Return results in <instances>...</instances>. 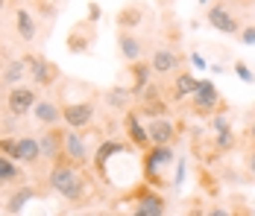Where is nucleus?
I'll return each mask as SVG.
<instances>
[{"label":"nucleus","mask_w":255,"mask_h":216,"mask_svg":"<svg viewBox=\"0 0 255 216\" xmlns=\"http://www.w3.org/2000/svg\"><path fill=\"white\" fill-rule=\"evenodd\" d=\"M15 141H18V138H0V155L12 158V152H15Z\"/></svg>","instance_id":"bb28decb"},{"label":"nucleus","mask_w":255,"mask_h":216,"mask_svg":"<svg viewBox=\"0 0 255 216\" xmlns=\"http://www.w3.org/2000/svg\"><path fill=\"white\" fill-rule=\"evenodd\" d=\"M211 144H214L217 152H232V149L238 146V138H235L232 126L229 129H223V132H214V135H211Z\"/></svg>","instance_id":"393cba45"},{"label":"nucleus","mask_w":255,"mask_h":216,"mask_svg":"<svg viewBox=\"0 0 255 216\" xmlns=\"http://www.w3.org/2000/svg\"><path fill=\"white\" fill-rule=\"evenodd\" d=\"M129 99H132V91L121 88V85L106 91V105H109V108H121V111H127V108H129Z\"/></svg>","instance_id":"5701e85b"},{"label":"nucleus","mask_w":255,"mask_h":216,"mask_svg":"<svg viewBox=\"0 0 255 216\" xmlns=\"http://www.w3.org/2000/svg\"><path fill=\"white\" fill-rule=\"evenodd\" d=\"M132 214L135 216H164L167 214V202H164V196L150 187L147 181L135 190V208H132Z\"/></svg>","instance_id":"423d86ee"},{"label":"nucleus","mask_w":255,"mask_h":216,"mask_svg":"<svg viewBox=\"0 0 255 216\" xmlns=\"http://www.w3.org/2000/svg\"><path fill=\"white\" fill-rule=\"evenodd\" d=\"M235 73H238V76H241L244 82H250V85H253V82H255V73L250 71V68H247L244 62H235Z\"/></svg>","instance_id":"a878e982"},{"label":"nucleus","mask_w":255,"mask_h":216,"mask_svg":"<svg viewBox=\"0 0 255 216\" xmlns=\"http://www.w3.org/2000/svg\"><path fill=\"white\" fill-rule=\"evenodd\" d=\"M197 82H200V79H197L194 73L179 71L176 79H173V94H170V96H173V99H188V96L197 91Z\"/></svg>","instance_id":"aec40b11"},{"label":"nucleus","mask_w":255,"mask_h":216,"mask_svg":"<svg viewBox=\"0 0 255 216\" xmlns=\"http://www.w3.org/2000/svg\"><path fill=\"white\" fill-rule=\"evenodd\" d=\"M179 65H182V53H176V50H170V47H158L150 56L153 73H173V71H179Z\"/></svg>","instance_id":"dca6fc26"},{"label":"nucleus","mask_w":255,"mask_h":216,"mask_svg":"<svg viewBox=\"0 0 255 216\" xmlns=\"http://www.w3.org/2000/svg\"><path fill=\"white\" fill-rule=\"evenodd\" d=\"M147 21H150V6H147V3H141V0L127 3V6L118 12V18H115L118 29H129V32H138L141 24H147Z\"/></svg>","instance_id":"9b49d317"},{"label":"nucleus","mask_w":255,"mask_h":216,"mask_svg":"<svg viewBox=\"0 0 255 216\" xmlns=\"http://www.w3.org/2000/svg\"><path fill=\"white\" fill-rule=\"evenodd\" d=\"M47 181H50V190L59 193L65 202H71V205H79V202H85V196H88V181H85V175L79 172V167H74L68 158H53V167H50V175H47Z\"/></svg>","instance_id":"f257e3e1"},{"label":"nucleus","mask_w":255,"mask_h":216,"mask_svg":"<svg viewBox=\"0 0 255 216\" xmlns=\"http://www.w3.org/2000/svg\"><path fill=\"white\" fill-rule=\"evenodd\" d=\"M12 24H15V35H18L24 44L35 41V35H38V21H35V15L26 9L24 3L15 6V12H12Z\"/></svg>","instance_id":"f8f14e48"},{"label":"nucleus","mask_w":255,"mask_h":216,"mask_svg":"<svg viewBox=\"0 0 255 216\" xmlns=\"http://www.w3.org/2000/svg\"><path fill=\"white\" fill-rule=\"evenodd\" d=\"M115 50H118V56H121V59L129 65V62L144 59V53H147V41H144L138 32L118 29V32H115Z\"/></svg>","instance_id":"1a4fd4ad"},{"label":"nucleus","mask_w":255,"mask_h":216,"mask_svg":"<svg viewBox=\"0 0 255 216\" xmlns=\"http://www.w3.org/2000/svg\"><path fill=\"white\" fill-rule=\"evenodd\" d=\"M200 3H203V6H208V0H200Z\"/></svg>","instance_id":"72a5a7b5"},{"label":"nucleus","mask_w":255,"mask_h":216,"mask_svg":"<svg viewBox=\"0 0 255 216\" xmlns=\"http://www.w3.org/2000/svg\"><path fill=\"white\" fill-rule=\"evenodd\" d=\"M32 199H35V190H32V187H29V184H24V187H18V190L12 193V196H9V202H6V214H21V211H24L26 205H29V202H32Z\"/></svg>","instance_id":"412c9836"},{"label":"nucleus","mask_w":255,"mask_h":216,"mask_svg":"<svg viewBox=\"0 0 255 216\" xmlns=\"http://www.w3.org/2000/svg\"><path fill=\"white\" fill-rule=\"evenodd\" d=\"M188 111L197 114V117H211L214 111H226V102H223V96H220L217 85L211 79H200L197 82V91L191 94Z\"/></svg>","instance_id":"f03ea898"},{"label":"nucleus","mask_w":255,"mask_h":216,"mask_svg":"<svg viewBox=\"0 0 255 216\" xmlns=\"http://www.w3.org/2000/svg\"><path fill=\"white\" fill-rule=\"evenodd\" d=\"M205 21H208L211 29H217V32H223V35H238V32H241V26H244V21L232 12L229 6H223V3H217V0L208 6Z\"/></svg>","instance_id":"0eeeda50"},{"label":"nucleus","mask_w":255,"mask_h":216,"mask_svg":"<svg viewBox=\"0 0 255 216\" xmlns=\"http://www.w3.org/2000/svg\"><path fill=\"white\" fill-rule=\"evenodd\" d=\"M35 88L32 85H26V82H18V85H12L9 88V94H6V111L12 114V117H24L32 111V105H35Z\"/></svg>","instance_id":"6e6552de"},{"label":"nucleus","mask_w":255,"mask_h":216,"mask_svg":"<svg viewBox=\"0 0 255 216\" xmlns=\"http://www.w3.org/2000/svg\"><path fill=\"white\" fill-rule=\"evenodd\" d=\"M129 73H132V96L138 99V94L147 88V82H150V76H153V68H150V62H144V59H138V62H129Z\"/></svg>","instance_id":"a211bd4d"},{"label":"nucleus","mask_w":255,"mask_h":216,"mask_svg":"<svg viewBox=\"0 0 255 216\" xmlns=\"http://www.w3.org/2000/svg\"><path fill=\"white\" fill-rule=\"evenodd\" d=\"M6 6H9V0H0V12H3V9H6Z\"/></svg>","instance_id":"2f4dec72"},{"label":"nucleus","mask_w":255,"mask_h":216,"mask_svg":"<svg viewBox=\"0 0 255 216\" xmlns=\"http://www.w3.org/2000/svg\"><path fill=\"white\" fill-rule=\"evenodd\" d=\"M62 129H56V126H47V132H44V138L38 141V146H41V158H47V161H53V158H59V152H62Z\"/></svg>","instance_id":"6ab92c4d"},{"label":"nucleus","mask_w":255,"mask_h":216,"mask_svg":"<svg viewBox=\"0 0 255 216\" xmlns=\"http://www.w3.org/2000/svg\"><path fill=\"white\" fill-rule=\"evenodd\" d=\"M97 117V96H88V99H79V102H65L62 105V123L68 129H85L91 126V120Z\"/></svg>","instance_id":"39448f33"},{"label":"nucleus","mask_w":255,"mask_h":216,"mask_svg":"<svg viewBox=\"0 0 255 216\" xmlns=\"http://www.w3.org/2000/svg\"><path fill=\"white\" fill-rule=\"evenodd\" d=\"M32 117L41 123V126H59L62 123V105L53 102V99H35Z\"/></svg>","instance_id":"f3484780"},{"label":"nucleus","mask_w":255,"mask_h":216,"mask_svg":"<svg viewBox=\"0 0 255 216\" xmlns=\"http://www.w3.org/2000/svg\"><path fill=\"white\" fill-rule=\"evenodd\" d=\"M24 65H26V76H29V82L38 85V88H53V85L62 79L59 65L50 62V59H44V56H24Z\"/></svg>","instance_id":"20e7f679"},{"label":"nucleus","mask_w":255,"mask_h":216,"mask_svg":"<svg viewBox=\"0 0 255 216\" xmlns=\"http://www.w3.org/2000/svg\"><path fill=\"white\" fill-rule=\"evenodd\" d=\"M124 129H127L129 135V144L135 146V149H147L150 146V135H147V126L141 123V117L135 114V111H127V117H124Z\"/></svg>","instance_id":"2eb2a0df"},{"label":"nucleus","mask_w":255,"mask_h":216,"mask_svg":"<svg viewBox=\"0 0 255 216\" xmlns=\"http://www.w3.org/2000/svg\"><path fill=\"white\" fill-rule=\"evenodd\" d=\"M244 164H247V172H250V178L255 181V146L247 152V158H244Z\"/></svg>","instance_id":"c85d7f7f"},{"label":"nucleus","mask_w":255,"mask_h":216,"mask_svg":"<svg viewBox=\"0 0 255 216\" xmlns=\"http://www.w3.org/2000/svg\"><path fill=\"white\" fill-rule=\"evenodd\" d=\"M24 76H26V65H24V59H18V62H9V65L3 68L0 82H3V85H18V82H24Z\"/></svg>","instance_id":"4be33fe9"},{"label":"nucleus","mask_w":255,"mask_h":216,"mask_svg":"<svg viewBox=\"0 0 255 216\" xmlns=\"http://www.w3.org/2000/svg\"><path fill=\"white\" fill-rule=\"evenodd\" d=\"M100 15H103L100 3H97V0H91V3H88V21H94V24H97V21H100Z\"/></svg>","instance_id":"cd10ccee"},{"label":"nucleus","mask_w":255,"mask_h":216,"mask_svg":"<svg viewBox=\"0 0 255 216\" xmlns=\"http://www.w3.org/2000/svg\"><path fill=\"white\" fill-rule=\"evenodd\" d=\"M182 181H185V161L176 164V181H173V184H182Z\"/></svg>","instance_id":"7c9ffc66"},{"label":"nucleus","mask_w":255,"mask_h":216,"mask_svg":"<svg viewBox=\"0 0 255 216\" xmlns=\"http://www.w3.org/2000/svg\"><path fill=\"white\" fill-rule=\"evenodd\" d=\"M59 155L68 158V161L79 169L88 164V149H85V141H82L79 129H68V132L62 135V152H59Z\"/></svg>","instance_id":"9d476101"},{"label":"nucleus","mask_w":255,"mask_h":216,"mask_svg":"<svg viewBox=\"0 0 255 216\" xmlns=\"http://www.w3.org/2000/svg\"><path fill=\"white\" fill-rule=\"evenodd\" d=\"M12 161H18V164H24V167H35V164L41 161V146H38V138L21 135V138L15 141Z\"/></svg>","instance_id":"ddd939ff"},{"label":"nucleus","mask_w":255,"mask_h":216,"mask_svg":"<svg viewBox=\"0 0 255 216\" xmlns=\"http://www.w3.org/2000/svg\"><path fill=\"white\" fill-rule=\"evenodd\" d=\"M97 44V24L94 21H88V18H82L77 24H71L68 29V53L71 56H88L91 50Z\"/></svg>","instance_id":"7ed1b4c3"},{"label":"nucleus","mask_w":255,"mask_h":216,"mask_svg":"<svg viewBox=\"0 0 255 216\" xmlns=\"http://www.w3.org/2000/svg\"><path fill=\"white\" fill-rule=\"evenodd\" d=\"M3 88H6V85H3V82H0V96H3Z\"/></svg>","instance_id":"473e14b6"},{"label":"nucleus","mask_w":255,"mask_h":216,"mask_svg":"<svg viewBox=\"0 0 255 216\" xmlns=\"http://www.w3.org/2000/svg\"><path fill=\"white\" fill-rule=\"evenodd\" d=\"M147 135H150V144L155 146H164V144H173L176 141V126L167 120V114L161 117H153V120L147 123Z\"/></svg>","instance_id":"4468645a"},{"label":"nucleus","mask_w":255,"mask_h":216,"mask_svg":"<svg viewBox=\"0 0 255 216\" xmlns=\"http://www.w3.org/2000/svg\"><path fill=\"white\" fill-rule=\"evenodd\" d=\"M188 59H191V65H194L197 71H203V68H208V65H205V59H203V56H200V53H197V50H194V53H191Z\"/></svg>","instance_id":"c756f323"},{"label":"nucleus","mask_w":255,"mask_h":216,"mask_svg":"<svg viewBox=\"0 0 255 216\" xmlns=\"http://www.w3.org/2000/svg\"><path fill=\"white\" fill-rule=\"evenodd\" d=\"M18 178H21V167H18V161L0 155V187L9 184V181H18Z\"/></svg>","instance_id":"b1692460"}]
</instances>
